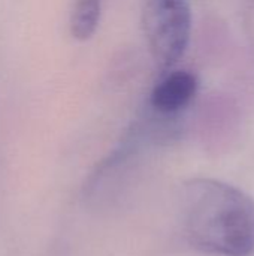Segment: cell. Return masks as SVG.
<instances>
[{"label":"cell","instance_id":"obj_1","mask_svg":"<svg viewBox=\"0 0 254 256\" xmlns=\"http://www.w3.org/2000/svg\"><path fill=\"white\" fill-rule=\"evenodd\" d=\"M184 230L196 248L222 256L254 252V201L234 186L193 180L183 202Z\"/></svg>","mask_w":254,"mask_h":256},{"label":"cell","instance_id":"obj_2","mask_svg":"<svg viewBox=\"0 0 254 256\" xmlns=\"http://www.w3.org/2000/svg\"><path fill=\"white\" fill-rule=\"evenodd\" d=\"M142 28L154 63L168 70L184 56L192 32V12L186 0H145Z\"/></svg>","mask_w":254,"mask_h":256},{"label":"cell","instance_id":"obj_3","mask_svg":"<svg viewBox=\"0 0 254 256\" xmlns=\"http://www.w3.org/2000/svg\"><path fill=\"white\" fill-rule=\"evenodd\" d=\"M198 92V80L189 70H174L168 74L153 88L151 106L163 114H174L186 108Z\"/></svg>","mask_w":254,"mask_h":256},{"label":"cell","instance_id":"obj_4","mask_svg":"<svg viewBox=\"0 0 254 256\" xmlns=\"http://www.w3.org/2000/svg\"><path fill=\"white\" fill-rule=\"evenodd\" d=\"M102 0H75L70 14V33L78 40L90 39L99 26Z\"/></svg>","mask_w":254,"mask_h":256}]
</instances>
